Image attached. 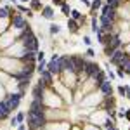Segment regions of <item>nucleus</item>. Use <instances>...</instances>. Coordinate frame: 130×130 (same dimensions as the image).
<instances>
[{"label":"nucleus","mask_w":130,"mask_h":130,"mask_svg":"<svg viewBox=\"0 0 130 130\" xmlns=\"http://www.w3.org/2000/svg\"><path fill=\"white\" fill-rule=\"evenodd\" d=\"M70 18H73V19H76L78 23H85V18H83V14H82L78 9H71V12H70Z\"/></svg>","instance_id":"9b49d317"},{"label":"nucleus","mask_w":130,"mask_h":130,"mask_svg":"<svg viewBox=\"0 0 130 130\" xmlns=\"http://www.w3.org/2000/svg\"><path fill=\"white\" fill-rule=\"evenodd\" d=\"M43 59H45V52H43V50H38V52H37V61L40 62V61H43Z\"/></svg>","instance_id":"5701e85b"},{"label":"nucleus","mask_w":130,"mask_h":130,"mask_svg":"<svg viewBox=\"0 0 130 130\" xmlns=\"http://www.w3.org/2000/svg\"><path fill=\"white\" fill-rule=\"evenodd\" d=\"M125 118L130 121V109H125Z\"/></svg>","instance_id":"473e14b6"},{"label":"nucleus","mask_w":130,"mask_h":130,"mask_svg":"<svg viewBox=\"0 0 130 130\" xmlns=\"http://www.w3.org/2000/svg\"><path fill=\"white\" fill-rule=\"evenodd\" d=\"M18 2H21V4H30V0H18Z\"/></svg>","instance_id":"f704fd0d"},{"label":"nucleus","mask_w":130,"mask_h":130,"mask_svg":"<svg viewBox=\"0 0 130 130\" xmlns=\"http://www.w3.org/2000/svg\"><path fill=\"white\" fill-rule=\"evenodd\" d=\"M102 4H104V2H102V0H92V2H90V14H92V16H95V12H97V10H101V7H102Z\"/></svg>","instance_id":"9d476101"},{"label":"nucleus","mask_w":130,"mask_h":130,"mask_svg":"<svg viewBox=\"0 0 130 130\" xmlns=\"http://www.w3.org/2000/svg\"><path fill=\"white\" fill-rule=\"evenodd\" d=\"M40 78L43 82H45V83H47V87H52V85H54V75H52V73H50L49 70H45V71H42L40 73Z\"/></svg>","instance_id":"6e6552de"},{"label":"nucleus","mask_w":130,"mask_h":130,"mask_svg":"<svg viewBox=\"0 0 130 130\" xmlns=\"http://www.w3.org/2000/svg\"><path fill=\"white\" fill-rule=\"evenodd\" d=\"M59 54H54L52 57H50V61L47 62V70L56 76V75H61L62 73V70H61V62H59Z\"/></svg>","instance_id":"20e7f679"},{"label":"nucleus","mask_w":130,"mask_h":130,"mask_svg":"<svg viewBox=\"0 0 130 130\" xmlns=\"http://www.w3.org/2000/svg\"><path fill=\"white\" fill-rule=\"evenodd\" d=\"M83 43H85L87 47H90V45H92V38H90L89 35H83Z\"/></svg>","instance_id":"b1692460"},{"label":"nucleus","mask_w":130,"mask_h":130,"mask_svg":"<svg viewBox=\"0 0 130 130\" xmlns=\"http://www.w3.org/2000/svg\"><path fill=\"white\" fill-rule=\"evenodd\" d=\"M16 128H18V130H28V127H26V125H24V121H23V123H19V125L16 127Z\"/></svg>","instance_id":"7c9ffc66"},{"label":"nucleus","mask_w":130,"mask_h":130,"mask_svg":"<svg viewBox=\"0 0 130 130\" xmlns=\"http://www.w3.org/2000/svg\"><path fill=\"white\" fill-rule=\"evenodd\" d=\"M78 30H80V23L73 18H68V31L71 35H75V33H78Z\"/></svg>","instance_id":"1a4fd4ad"},{"label":"nucleus","mask_w":130,"mask_h":130,"mask_svg":"<svg viewBox=\"0 0 130 130\" xmlns=\"http://www.w3.org/2000/svg\"><path fill=\"white\" fill-rule=\"evenodd\" d=\"M104 4H108V5H111L113 9H116V10H120V7L123 5V2H121V0H106Z\"/></svg>","instance_id":"ddd939ff"},{"label":"nucleus","mask_w":130,"mask_h":130,"mask_svg":"<svg viewBox=\"0 0 130 130\" xmlns=\"http://www.w3.org/2000/svg\"><path fill=\"white\" fill-rule=\"evenodd\" d=\"M21 99H23V95H21L19 92H16V94H9L7 97H4V101H5V104H7V108H9L10 113H12V111H16L18 108H19Z\"/></svg>","instance_id":"7ed1b4c3"},{"label":"nucleus","mask_w":130,"mask_h":130,"mask_svg":"<svg viewBox=\"0 0 130 130\" xmlns=\"http://www.w3.org/2000/svg\"><path fill=\"white\" fill-rule=\"evenodd\" d=\"M102 125H104V128H111V127H115V121H113V120H109V118H104Z\"/></svg>","instance_id":"aec40b11"},{"label":"nucleus","mask_w":130,"mask_h":130,"mask_svg":"<svg viewBox=\"0 0 130 130\" xmlns=\"http://www.w3.org/2000/svg\"><path fill=\"white\" fill-rule=\"evenodd\" d=\"M10 28H16V30H26V28H30V24H28V21H26V18L23 16V14H12L10 16Z\"/></svg>","instance_id":"f257e3e1"},{"label":"nucleus","mask_w":130,"mask_h":130,"mask_svg":"<svg viewBox=\"0 0 130 130\" xmlns=\"http://www.w3.org/2000/svg\"><path fill=\"white\" fill-rule=\"evenodd\" d=\"M116 76H118V78H121V80L125 78V71H123V68H121V66H116Z\"/></svg>","instance_id":"412c9836"},{"label":"nucleus","mask_w":130,"mask_h":130,"mask_svg":"<svg viewBox=\"0 0 130 130\" xmlns=\"http://www.w3.org/2000/svg\"><path fill=\"white\" fill-rule=\"evenodd\" d=\"M9 2H12V4H14V5H16V4H18V0H9Z\"/></svg>","instance_id":"c9c22d12"},{"label":"nucleus","mask_w":130,"mask_h":130,"mask_svg":"<svg viewBox=\"0 0 130 130\" xmlns=\"http://www.w3.org/2000/svg\"><path fill=\"white\" fill-rule=\"evenodd\" d=\"M16 7H18V10H19V12H23V14H28V18H31V16H33V10H31V9H28L26 5L16 4Z\"/></svg>","instance_id":"4468645a"},{"label":"nucleus","mask_w":130,"mask_h":130,"mask_svg":"<svg viewBox=\"0 0 130 130\" xmlns=\"http://www.w3.org/2000/svg\"><path fill=\"white\" fill-rule=\"evenodd\" d=\"M106 97V95H113V85H111V80H104L102 83L99 85V89H97Z\"/></svg>","instance_id":"423d86ee"},{"label":"nucleus","mask_w":130,"mask_h":130,"mask_svg":"<svg viewBox=\"0 0 130 130\" xmlns=\"http://www.w3.org/2000/svg\"><path fill=\"white\" fill-rule=\"evenodd\" d=\"M85 56H89V57H94V56H95L94 49H92V47H89V49H87V54H85Z\"/></svg>","instance_id":"a878e982"},{"label":"nucleus","mask_w":130,"mask_h":130,"mask_svg":"<svg viewBox=\"0 0 130 130\" xmlns=\"http://www.w3.org/2000/svg\"><path fill=\"white\" fill-rule=\"evenodd\" d=\"M118 94H120L121 97H125V85H120L118 87Z\"/></svg>","instance_id":"bb28decb"},{"label":"nucleus","mask_w":130,"mask_h":130,"mask_svg":"<svg viewBox=\"0 0 130 130\" xmlns=\"http://www.w3.org/2000/svg\"><path fill=\"white\" fill-rule=\"evenodd\" d=\"M99 28H101V26H99V21H97V18H95V16H92V28H90V30H92V33L95 35Z\"/></svg>","instance_id":"dca6fc26"},{"label":"nucleus","mask_w":130,"mask_h":130,"mask_svg":"<svg viewBox=\"0 0 130 130\" xmlns=\"http://www.w3.org/2000/svg\"><path fill=\"white\" fill-rule=\"evenodd\" d=\"M16 118H18V121H19V123H23V121L26 120V115H24V113H23V111H19V113H18V115H16Z\"/></svg>","instance_id":"4be33fe9"},{"label":"nucleus","mask_w":130,"mask_h":130,"mask_svg":"<svg viewBox=\"0 0 130 130\" xmlns=\"http://www.w3.org/2000/svg\"><path fill=\"white\" fill-rule=\"evenodd\" d=\"M125 99H130V85H125Z\"/></svg>","instance_id":"cd10ccee"},{"label":"nucleus","mask_w":130,"mask_h":130,"mask_svg":"<svg viewBox=\"0 0 130 130\" xmlns=\"http://www.w3.org/2000/svg\"><path fill=\"white\" fill-rule=\"evenodd\" d=\"M42 2L40 0H30V9L31 10H42Z\"/></svg>","instance_id":"2eb2a0df"},{"label":"nucleus","mask_w":130,"mask_h":130,"mask_svg":"<svg viewBox=\"0 0 130 130\" xmlns=\"http://www.w3.org/2000/svg\"><path fill=\"white\" fill-rule=\"evenodd\" d=\"M61 12H62V16H68V18H70L71 7H70V4H68V2H66V4H62V5H61Z\"/></svg>","instance_id":"f3484780"},{"label":"nucleus","mask_w":130,"mask_h":130,"mask_svg":"<svg viewBox=\"0 0 130 130\" xmlns=\"http://www.w3.org/2000/svg\"><path fill=\"white\" fill-rule=\"evenodd\" d=\"M10 16H12V9L10 7H0V19H10Z\"/></svg>","instance_id":"f8f14e48"},{"label":"nucleus","mask_w":130,"mask_h":130,"mask_svg":"<svg viewBox=\"0 0 130 130\" xmlns=\"http://www.w3.org/2000/svg\"><path fill=\"white\" fill-rule=\"evenodd\" d=\"M47 70V61L43 59V61H40V62H38V66H37V71H38V73H42V71H45Z\"/></svg>","instance_id":"6ab92c4d"},{"label":"nucleus","mask_w":130,"mask_h":130,"mask_svg":"<svg viewBox=\"0 0 130 130\" xmlns=\"http://www.w3.org/2000/svg\"><path fill=\"white\" fill-rule=\"evenodd\" d=\"M49 28H50V30H49V31H50V35H57V33L61 31V26L57 24V23H52Z\"/></svg>","instance_id":"a211bd4d"},{"label":"nucleus","mask_w":130,"mask_h":130,"mask_svg":"<svg viewBox=\"0 0 130 130\" xmlns=\"http://www.w3.org/2000/svg\"><path fill=\"white\" fill-rule=\"evenodd\" d=\"M99 71H101V66L95 62V61H87V64H85V71H83L87 78H94Z\"/></svg>","instance_id":"39448f33"},{"label":"nucleus","mask_w":130,"mask_h":130,"mask_svg":"<svg viewBox=\"0 0 130 130\" xmlns=\"http://www.w3.org/2000/svg\"><path fill=\"white\" fill-rule=\"evenodd\" d=\"M108 78H109V80L113 82V80H115V78H116V75H115V73H113V71H111V70H108Z\"/></svg>","instance_id":"c756f323"},{"label":"nucleus","mask_w":130,"mask_h":130,"mask_svg":"<svg viewBox=\"0 0 130 130\" xmlns=\"http://www.w3.org/2000/svg\"><path fill=\"white\" fill-rule=\"evenodd\" d=\"M52 4H54V5H57V7H61L62 4H66V0H52Z\"/></svg>","instance_id":"c85d7f7f"},{"label":"nucleus","mask_w":130,"mask_h":130,"mask_svg":"<svg viewBox=\"0 0 130 130\" xmlns=\"http://www.w3.org/2000/svg\"><path fill=\"white\" fill-rule=\"evenodd\" d=\"M18 125H19L18 118H16V116H12V118H10V127H18Z\"/></svg>","instance_id":"393cba45"},{"label":"nucleus","mask_w":130,"mask_h":130,"mask_svg":"<svg viewBox=\"0 0 130 130\" xmlns=\"http://www.w3.org/2000/svg\"><path fill=\"white\" fill-rule=\"evenodd\" d=\"M123 47V43H121V40L118 38V37H115V38H111V40H108L104 45H102V50H104V56L106 57H109L111 54L115 52V50H118Z\"/></svg>","instance_id":"f03ea898"},{"label":"nucleus","mask_w":130,"mask_h":130,"mask_svg":"<svg viewBox=\"0 0 130 130\" xmlns=\"http://www.w3.org/2000/svg\"><path fill=\"white\" fill-rule=\"evenodd\" d=\"M118 118H125V109H120V111H118Z\"/></svg>","instance_id":"2f4dec72"},{"label":"nucleus","mask_w":130,"mask_h":130,"mask_svg":"<svg viewBox=\"0 0 130 130\" xmlns=\"http://www.w3.org/2000/svg\"><path fill=\"white\" fill-rule=\"evenodd\" d=\"M78 2H82V4H85L87 7H90V0H78Z\"/></svg>","instance_id":"72a5a7b5"},{"label":"nucleus","mask_w":130,"mask_h":130,"mask_svg":"<svg viewBox=\"0 0 130 130\" xmlns=\"http://www.w3.org/2000/svg\"><path fill=\"white\" fill-rule=\"evenodd\" d=\"M40 12H42V18H45V19H49V21H52L54 16H56V10H54L52 5H43Z\"/></svg>","instance_id":"0eeeda50"}]
</instances>
